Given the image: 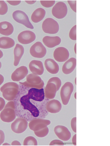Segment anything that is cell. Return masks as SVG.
<instances>
[{
  "label": "cell",
  "mask_w": 110,
  "mask_h": 146,
  "mask_svg": "<svg viewBox=\"0 0 110 146\" xmlns=\"http://www.w3.org/2000/svg\"><path fill=\"white\" fill-rule=\"evenodd\" d=\"M3 97L10 101L15 99L19 91V86L17 83L9 82L6 83L1 88Z\"/></svg>",
  "instance_id": "obj_1"
},
{
  "label": "cell",
  "mask_w": 110,
  "mask_h": 146,
  "mask_svg": "<svg viewBox=\"0 0 110 146\" xmlns=\"http://www.w3.org/2000/svg\"><path fill=\"white\" fill-rule=\"evenodd\" d=\"M15 102H9L7 103L0 114V117L2 121L11 122L14 120L16 117Z\"/></svg>",
  "instance_id": "obj_2"
},
{
  "label": "cell",
  "mask_w": 110,
  "mask_h": 146,
  "mask_svg": "<svg viewBox=\"0 0 110 146\" xmlns=\"http://www.w3.org/2000/svg\"><path fill=\"white\" fill-rule=\"evenodd\" d=\"M23 86L28 88L38 89L42 88L44 86V82L38 75L33 74H29L26 77V81L19 82Z\"/></svg>",
  "instance_id": "obj_3"
},
{
  "label": "cell",
  "mask_w": 110,
  "mask_h": 146,
  "mask_svg": "<svg viewBox=\"0 0 110 146\" xmlns=\"http://www.w3.org/2000/svg\"><path fill=\"white\" fill-rule=\"evenodd\" d=\"M30 100L27 95H24L20 98V102L24 110L28 111L34 117H38L39 115V111Z\"/></svg>",
  "instance_id": "obj_4"
},
{
  "label": "cell",
  "mask_w": 110,
  "mask_h": 146,
  "mask_svg": "<svg viewBox=\"0 0 110 146\" xmlns=\"http://www.w3.org/2000/svg\"><path fill=\"white\" fill-rule=\"evenodd\" d=\"M42 28L44 32L50 34L57 33L59 29L58 23L51 18H47L44 20L42 23Z\"/></svg>",
  "instance_id": "obj_5"
},
{
  "label": "cell",
  "mask_w": 110,
  "mask_h": 146,
  "mask_svg": "<svg viewBox=\"0 0 110 146\" xmlns=\"http://www.w3.org/2000/svg\"><path fill=\"white\" fill-rule=\"evenodd\" d=\"M74 90L73 84L70 82L65 83L61 88L60 96L62 104L64 105H66L68 104Z\"/></svg>",
  "instance_id": "obj_6"
},
{
  "label": "cell",
  "mask_w": 110,
  "mask_h": 146,
  "mask_svg": "<svg viewBox=\"0 0 110 146\" xmlns=\"http://www.w3.org/2000/svg\"><path fill=\"white\" fill-rule=\"evenodd\" d=\"M12 16L15 21L17 22L23 24L28 29H34L33 26L29 21L28 16L24 12L17 11L13 12Z\"/></svg>",
  "instance_id": "obj_7"
},
{
  "label": "cell",
  "mask_w": 110,
  "mask_h": 146,
  "mask_svg": "<svg viewBox=\"0 0 110 146\" xmlns=\"http://www.w3.org/2000/svg\"><path fill=\"white\" fill-rule=\"evenodd\" d=\"M28 123L25 118L19 117L17 118L12 123V130L17 134H21L24 132L28 127Z\"/></svg>",
  "instance_id": "obj_8"
},
{
  "label": "cell",
  "mask_w": 110,
  "mask_h": 146,
  "mask_svg": "<svg viewBox=\"0 0 110 146\" xmlns=\"http://www.w3.org/2000/svg\"><path fill=\"white\" fill-rule=\"evenodd\" d=\"M30 52L32 57L41 58L45 56L47 51L46 48L41 42H37L31 47Z\"/></svg>",
  "instance_id": "obj_9"
},
{
  "label": "cell",
  "mask_w": 110,
  "mask_h": 146,
  "mask_svg": "<svg viewBox=\"0 0 110 146\" xmlns=\"http://www.w3.org/2000/svg\"><path fill=\"white\" fill-rule=\"evenodd\" d=\"M68 9L66 5L64 2H59L57 3L52 9V14L57 19H62L66 16Z\"/></svg>",
  "instance_id": "obj_10"
},
{
  "label": "cell",
  "mask_w": 110,
  "mask_h": 146,
  "mask_svg": "<svg viewBox=\"0 0 110 146\" xmlns=\"http://www.w3.org/2000/svg\"><path fill=\"white\" fill-rule=\"evenodd\" d=\"M55 134L59 139L63 141H67L70 139L71 133L66 127L64 126L58 125L54 128Z\"/></svg>",
  "instance_id": "obj_11"
},
{
  "label": "cell",
  "mask_w": 110,
  "mask_h": 146,
  "mask_svg": "<svg viewBox=\"0 0 110 146\" xmlns=\"http://www.w3.org/2000/svg\"><path fill=\"white\" fill-rule=\"evenodd\" d=\"M36 38V35L33 32L27 31L21 32L17 37L19 42L24 44H28L34 42Z\"/></svg>",
  "instance_id": "obj_12"
},
{
  "label": "cell",
  "mask_w": 110,
  "mask_h": 146,
  "mask_svg": "<svg viewBox=\"0 0 110 146\" xmlns=\"http://www.w3.org/2000/svg\"><path fill=\"white\" fill-rule=\"evenodd\" d=\"M69 53L66 48L64 47H59L55 50L54 57L55 60L59 62H64L68 60Z\"/></svg>",
  "instance_id": "obj_13"
},
{
  "label": "cell",
  "mask_w": 110,
  "mask_h": 146,
  "mask_svg": "<svg viewBox=\"0 0 110 146\" xmlns=\"http://www.w3.org/2000/svg\"><path fill=\"white\" fill-rule=\"evenodd\" d=\"M27 95L30 99L38 102H42L45 97L44 90L43 88L38 89L31 88L29 90Z\"/></svg>",
  "instance_id": "obj_14"
},
{
  "label": "cell",
  "mask_w": 110,
  "mask_h": 146,
  "mask_svg": "<svg viewBox=\"0 0 110 146\" xmlns=\"http://www.w3.org/2000/svg\"><path fill=\"white\" fill-rule=\"evenodd\" d=\"M28 71L27 68L21 66L17 68L11 75V79L14 82H19L27 76Z\"/></svg>",
  "instance_id": "obj_15"
},
{
  "label": "cell",
  "mask_w": 110,
  "mask_h": 146,
  "mask_svg": "<svg viewBox=\"0 0 110 146\" xmlns=\"http://www.w3.org/2000/svg\"><path fill=\"white\" fill-rule=\"evenodd\" d=\"M29 68L32 74L38 75H41L43 74L44 67L42 63L38 60H32L29 65Z\"/></svg>",
  "instance_id": "obj_16"
},
{
  "label": "cell",
  "mask_w": 110,
  "mask_h": 146,
  "mask_svg": "<svg viewBox=\"0 0 110 146\" xmlns=\"http://www.w3.org/2000/svg\"><path fill=\"white\" fill-rule=\"evenodd\" d=\"M47 126L48 125L44 123H40L35 126L32 131H33L36 137L40 138L44 137L48 135L49 132Z\"/></svg>",
  "instance_id": "obj_17"
},
{
  "label": "cell",
  "mask_w": 110,
  "mask_h": 146,
  "mask_svg": "<svg viewBox=\"0 0 110 146\" xmlns=\"http://www.w3.org/2000/svg\"><path fill=\"white\" fill-rule=\"evenodd\" d=\"M62 105L59 100L53 99L50 100L46 105V110L48 112L55 114L60 111Z\"/></svg>",
  "instance_id": "obj_18"
},
{
  "label": "cell",
  "mask_w": 110,
  "mask_h": 146,
  "mask_svg": "<svg viewBox=\"0 0 110 146\" xmlns=\"http://www.w3.org/2000/svg\"><path fill=\"white\" fill-rule=\"evenodd\" d=\"M42 42L46 46L49 48H52L60 44L61 40L60 38L58 36H47L43 38Z\"/></svg>",
  "instance_id": "obj_19"
},
{
  "label": "cell",
  "mask_w": 110,
  "mask_h": 146,
  "mask_svg": "<svg viewBox=\"0 0 110 146\" xmlns=\"http://www.w3.org/2000/svg\"><path fill=\"white\" fill-rule=\"evenodd\" d=\"M76 66V59L71 58L65 63L62 67V71L64 74H69L73 72Z\"/></svg>",
  "instance_id": "obj_20"
},
{
  "label": "cell",
  "mask_w": 110,
  "mask_h": 146,
  "mask_svg": "<svg viewBox=\"0 0 110 146\" xmlns=\"http://www.w3.org/2000/svg\"><path fill=\"white\" fill-rule=\"evenodd\" d=\"M44 65L47 71L52 74H56L59 71V65L53 59H46L45 61Z\"/></svg>",
  "instance_id": "obj_21"
},
{
  "label": "cell",
  "mask_w": 110,
  "mask_h": 146,
  "mask_svg": "<svg viewBox=\"0 0 110 146\" xmlns=\"http://www.w3.org/2000/svg\"><path fill=\"white\" fill-rule=\"evenodd\" d=\"M56 85L53 83H47L44 90V95L47 99L52 100L56 97L57 92Z\"/></svg>",
  "instance_id": "obj_22"
},
{
  "label": "cell",
  "mask_w": 110,
  "mask_h": 146,
  "mask_svg": "<svg viewBox=\"0 0 110 146\" xmlns=\"http://www.w3.org/2000/svg\"><path fill=\"white\" fill-rule=\"evenodd\" d=\"M14 31V27L10 23L4 21L0 23V34L5 36H9Z\"/></svg>",
  "instance_id": "obj_23"
},
{
  "label": "cell",
  "mask_w": 110,
  "mask_h": 146,
  "mask_svg": "<svg viewBox=\"0 0 110 146\" xmlns=\"http://www.w3.org/2000/svg\"><path fill=\"white\" fill-rule=\"evenodd\" d=\"M24 49L23 46L17 44L14 49V65L17 66L19 64L20 60L24 54Z\"/></svg>",
  "instance_id": "obj_24"
},
{
  "label": "cell",
  "mask_w": 110,
  "mask_h": 146,
  "mask_svg": "<svg viewBox=\"0 0 110 146\" xmlns=\"http://www.w3.org/2000/svg\"><path fill=\"white\" fill-rule=\"evenodd\" d=\"M46 14V11L43 9L39 8L36 9L32 15V21L35 23L40 22L44 18Z\"/></svg>",
  "instance_id": "obj_25"
},
{
  "label": "cell",
  "mask_w": 110,
  "mask_h": 146,
  "mask_svg": "<svg viewBox=\"0 0 110 146\" xmlns=\"http://www.w3.org/2000/svg\"><path fill=\"white\" fill-rule=\"evenodd\" d=\"M15 42L14 40L7 37L0 38V48L7 49L11 48L14 46Z\"/></svg>",
  "instance_id": "obj_26"
},
{
  "label": "cell",
  "mask_w": 110,
  "mask_h": 146,
  "mask_svg": "<svg viewBox=\"0 0 110 146\" xmlns=\"http://www.w3.org/2000/svg\"><path fill=\"white\" fill-rule=\"evenodd\" d=\"M40 123H44L48 125L50 124L51 121L48 120L37 119H34L30 121L29 123V127L30 129L32 130L34 127L36 125Z\"/></svg>",
  "instance_id": "obj_27"
},
{
  "label": "cell",
  "mask_w": 110,
  "mask_h": 146,
  "mask_svg": "<svg viewBox=\"0 0 110 146\" xmlns=\"http://www.w3.org/2000/svg\"><path fill=\"white\" fill-rule=\"evenodd\" d=\"M38 145V143L36 139L33 137H27L24 141V145Z\"/></svg>",
  "instance_id": "obj_28"
},
{
  "label": "cell",
  "mask_w": 110,
  "mask_h": 146,
  "mask_svg": "<svg viewBox=\"0 0 110 146\" xmlns=\"http://www.w3.org/2000/svg\"><path fill=\"white\" fill-rule=\"evenodd\" d=\"M53 83L57 88V91H58L61 86L62 82L61 80L57 77H53L50 79L47 83Z\"/></svg>",
  "instance_id": "obj_29"
},
{
  "label": "cell",
  "mask_w": 110,
  "mask_h": 146,
  "mask_svg": "<svg viewBox=\"0 0 110 146\" xmlns=\"http://www.w3.org/2000/svg\"><path fill=\"white\" fill-rule=\"evenodd\" d=\"M8 11V7L4 1H0V15H3Z\"/></svg>",
  "instance_id": "obj_30"
},
{
  "label": "cell",
  "mask_w": 110,
  "mask_h": 146,
  "mask_svg": "<svg viewBox=\"0 0 110 146\" xmlns=\"http://www.w3.org/2000/svg\"><path fill=\"white\" fill-rule=\"evenodd\" d=\"M70 38L76 41V25H75L70 31L69 34Z\"/></svg>",
  "instance_id": "obj_31"
},
{
  "label": "cell",
  "mask_w": 110,
  "mask_h": 146,
  "mask_svg": "<svg viewBox=\"0 0 110 146\" xmlns=\"http://www.w3.org/2000/svg\"><path fill=\"white\" fill-rule=\"evenodd\" d=\"M40 2L42 6L44 7H47V8L53 6L56 2L55 1H41Z\"/></svg>",
  "instance_id": "obj_32"
},
{
  "label": "cell",
  "mask_w": 110,
  "mask_h": 146,
  "mask_svg": "<svg viewBox=\"0 0 110 146\" xmlns=\"http://www.w3.org/2000/svg\"><path fill=\"white\" fill-rule=\"evenodd\" d=\"M71 125L72 131L76 133V117H75L72 119L71 121Z\"/></svg>",
  "instance_id": "obj_33"
},
{
  "label": "cell",
  "mask_w": 110,
  "mask_h": 146,
  "mask_svg": "<svg viewBox=\"0 0 110 146\" xmlns=\"http://www.w3.org/2000/svg\"><path fill=\"white\" fill-rule=\"evenodd\" d=\"M64 145V143L62 141L59 140H54L50 143L49 145Z\"/></svg>",
  "instance_id": "obj_34"
},
{
  "label": "cell",
  "mask_w": 110,
  "mask_h": 146,
  "mask_svg": "<svg viewBox=\"0 0 110 146\" xmlns=\"http://www.w3.org/2000/svg\"><path fill=\"white\" fill-rule=\"evenodd\" d=\"M68 2L72 9L75 12H76V1H68Z\"/></svg>",
  "instance_id": "obj_35"
},
{
  "label": "cell",
  "mask_w": 110,
  "mask_h": 146,
  "mask_svg": "<svg viewBox=\"0 0 110 146\" xmlns=\"http://www.w3.org/2000/svg\"><path fill=\"white\" fill-rule=\"evenodd\" d=\"M5 135L3 131L0 130V145L3 143L4 141Z\"/></svg>",
  "instance_id": "obj_36"
},
{
  "label": "cell",
  "mask_w": 110,
  "mask_h": 146,
  "mask_svg": "<svg viewBox=\"0 0 110 146\" xmlns=\"http://www.w3.org/2000/svg\"><path fill=\"white\" fill-rule=\"evenodd\" d=\"M5 104L4 100L3 98L0 97V111L3 109Z\"/></svg>",
  "instance_id": "obj_37"
},
{
  "label": "cell",
  "mask_w": 110,
  "mask_h": 146,
  "mask_svg": "<svg viewBox=\"0 0 110 146\" xmlns=\"http://www.w3.org/2000/svg\"><path fill=\"white\" fill-rule=\"evenodd\" d=\"M7 2L12 5L16 6L17 5H19L21 3V1H7Z\"/></svg>",
  "instance_id": "obj_38"
},
{
  "label": "cell",
  "mask_w": 110,
  "mask_h": 146,
  "mask_svg": "<svg viewBox=\"0 0 110 146\" xmlns=\"http://www.w3.org/2000/svg\"><path fill=\"white\" fill-rule=\"evenodd\" d=\"M72 142L74 145H76V134H75L72 138Z\"/></svg>",
  "instance_id": "obj_39"
},
{
  "label": "cell",
  "mask_w": 110,
  "mask_h": 146,
  "mask_svg": "<svg viewBox=\"0 0 110 146\" xmlns=\"http://www.w3.org/2000/svg\"><path fill=\"white\" fill-rule=\"evenodd\" d=\"M11 145H21V143L17 141H14L12 142Z\"/></svg>",
  "instance_id": "obj_40"
},
{
  "label": "cell",
  "mask_w": 110,
  "mask_h": 146,
  "mask_svg": "<svg viewBox=\"0 0 110 146\" xmlns=\"http://www.w3.org/2000/svg\"><path fill=\"white\" fill-rule=\"evenodd\" d=\"M4 81V78L1 74H0V85H1Z\"/></svg>",
  "instance_id": "obj_41"
},
{
  "label": "cell",
  "mask_w": 110,
  "mask_h": 146,
  "mask_svg": "<svg viewBox=\"0 0 110 146\" xmlns=\"http://www.w3.org/2000/svg\"><path fill=\"white\" fill-rule=\"evenodd\" d=\"M27 3L29 4H34L36 2V1H25Z\"/></svg>",
  "instance_id": "obj_42"
},
{
  "label": "cell",
  "mask_w": 110,
  "mask_h": 146,
  "mask_svg": "<svg viewBox=\"0 0 110 146\" xmlns=\"http://www.w3.org/2000/svg\"><path fill=\"white\" fill-rule=\"evenodd\" d=\"M3 53L1 51V50H0V59L3 56Z\"/></svg>",
  "instance_id": "obj_43"
},
{
  "label": "cell",
  "mask_w": 110,
  "mask_h": 146,
  "mask_svg": "<svg viewBox=\"0 0 110 146\" xmlns=\"http://www.w3.org/2000/svg\"><path fill=\"white\" fill-rule=\"evenodd\" d=\"M76 44H75V46H74V51H75V53H76Z\"/></svg>",
  "instance_id": "obj_44"
},
{
  "label": "cell",
  "mask_w": 110,
  "mask_h": 146,
  "mask_svg": "<svg viewBox=\"0 0 110 146\" xmlns=\"http://www.w3.org/2000/svg\"><path fill=\"white\" fill-rule=\"evenodd\" d=\"M10 145L7 143H4V144H3V145Z\"/></svg>",
  "instance_id": "obj_45"
},
{
  "label": "cell",
  "mask_w": 110,
  "mask_h": 146,
  "mask_svg": "<svg viewBox=\"0 0 110 146\" xmlns=\"http://www.w3.org/2000/svg\"><path fill=\"white\" fill-rule=\"evenodd\" d=\"M76 93H75V95H74V97L75 98V99H76Z\"/></svg>",
  "instance_id": "obj_46"
},
{
  "label": "cell",
  "mask_w": 110,
  "mask_h": 146,
  "mask_svg": "<svg viewBox=\"0 0 110 146\" xmlns=\"http://www.w3.org/2000/svg\"><path fill=\"white\" fill-rule=\"evenodd\" d=\"M1 66H2L1 63V62H0V69L1 68Z\"/></svg>",
  "instance_id": "obj_47"
},
{
  "label": "cell",
  "mask_w": 110,
  "mask_h": 146,
  "mask_svg": "<svg viewBox=\"0 0 110 146\" xmlns=\"http://www.w3.org/2000/svg\"><path fill=\"white\" fill-rule=\"evenodd\" d=\"M76 79H75V84H76Z\"/></svg>",
  "instance_id": "obj_48"
}]
</instances>
